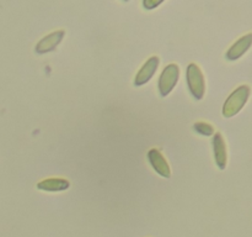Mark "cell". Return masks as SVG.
I'll return each instance as SVG.
<instances>
[{"instance_id":"cell-1","label":"cell","mask_w":252,"mask_h":237,"mask_svg":"<svg viewBox=\"0 0 252 237\" xmlns=\"http://www.w3.org/2000/svg\"><path fill=\"white\" fill-rule=\"evenodd\" d=\"M249 95H250V86L249 85H241L238 89H235L224 104L223 115L225 118L235 116L244 108V105L248 101Z\"/></svg>"},{"instance_id":"cell-2","label":"cell","mask_w":252,"mask_h":237,"mask_svg":"<svg viewBox=\"0 0 252 237\" xmlns=\"http://www.w3.org/2000/svg\"><path fill=\"white\" fill-rule=\"evenodd\" d=\"M187 84L194 99L201 100L206 93V83L203 73L196 63H191L187 67Z\"/></svg>"},{"instance_id":"cell-3","label":"cell","mask_w":252,"mask_h":237,"mask_svg":"<svg viewBox=\"0 0 252 237\" xmlns=\"http://www.w3.org/2000/svg\"><path fill=\"white\" fill-rule=\"evenodd\" d=\"M180 77V68L176 63H171L165 67L159 79V90L161 96H166L171 93L177 84Z\"/></svg>"},{"instance_id":"cell-4","label":"cell","mask_w":252,"mask_h":237,"mask_svg":"<svg viewBox=\"0 0 252 237\" xmlns=\"http://www.w3.org/2000/svg\"><path fill=\"white\" fill-rule=\"evenodd\" d=\"M64 35H65L64 30H58V31H54V32H52V34L47 35L46 37H43V39H42L41 41L36 44V47H34V51L39 54L48 53V52L53 51V49L56 48L59 43H61L62 40H63V37H64Z\"/></svg>"},{"instance_id":"cell-5","label":"cell","mask_w":252,"mask_h":237,"mask_svg":"<svg viewBox=\"0 0 252 237\" xmlns=\"http://www.w3.org/2000/svg\"><path fill=\"white\" fill-rule=\"evenodd\" d=\"M148 158H149V162L150 164H152V167L154 168L161 177L170 178V175H171V169H170L169 163L165 159L164 155H162L158 148H152V150L148 152Z\"/></svg>"},{"instance_id":"cell-6","label":"cell","mask_w":252,"mask_h":237,"mask_svg":"<svg viewBox=\"0 0 252 237\" xmlns=\"http://www.w3.org/2000/svg\"><path fill=\"white\" fill-rule=\"evenodd\" d=\"M159 63H160L159 57L157 56L150 57V58L145 62L144 66L139 69L137 76H135V79H134L135 85L139 86V85H143V84L148 83V81L152 79V77L154 76L155 72H157L158 67H159Z\"/></svg>"},{"instance_id":"cell-7","label":"cell","mask_w":252,"mask_h":237,"mask_svg":"<svg viewBox=\"0 0 252 237\" xmlns=\"http://www.w3.org/2000/svg\"><path fill=\"white\" fill-rule=\"evenodd\" d=\"M213 151L217 165L220 169H225L226 162H228V153H226L225 141L220 132H217L213 136Z\"/></svg>"},{"instance_id":"cell-8","label":"cell","mask_w":252,"mask_h":237,"mask_svg":"<svg viewBox=\"0 0 252 237\" xmlns=\"http://www.w3.org/2000/svg\"><path fill=\"white\" fill-rule=\"evenodd\" d=\"M251 42H252V35L248 34L246 36L241 37L230 48L228 49L226 52V58L229 61H236L238 58H240L251 46Z\"/></svg>"},{"instance_id":"cell-9","label":"cell","mask_w":252,"mask_h":237,"mask_svg":"<svg viewBox=\"0 0 252 237\" xmlns=\"http://www.w3.org/2000/svg\"><path fill=\"white\" fill-rule=\"evenodd\" d=\"M69 187H70V183L64 178H49L37 184V189L44 190V192H63Z\"/></svg>"},{"instance_id":"cell-10","label":"cell","mask_w":252,"mask_h":237,"mask_svg":"<svg viewBox=\"0 0 252 237\" xmlns=\"http://www.w3.org/2000/svg\"><path fill=\"white\" fill-rule=\"evenodd\" d=\"M193 127L197 132L204 136H211L214 132V127L212 125H209L208 122H196Z\"/></svg>"},{"instance_id":"cell-11","label":"cell","mask_w":252,"mask_h":237,"mask_svg":"<svg viewBox=\"0 0 252 237\" xmlns=\"http://www.w3.org/2000/svg\"><path fill=\"white\" fill-rule=\"evenodd\" d=\"M160 2H161V1H158V2H150V1H144V2H143V5H144V6H145V7H147V9H148V10H150V9H152V7H155V6H157V5H159V4H160Z\"/></svg>"}]
</instances>
